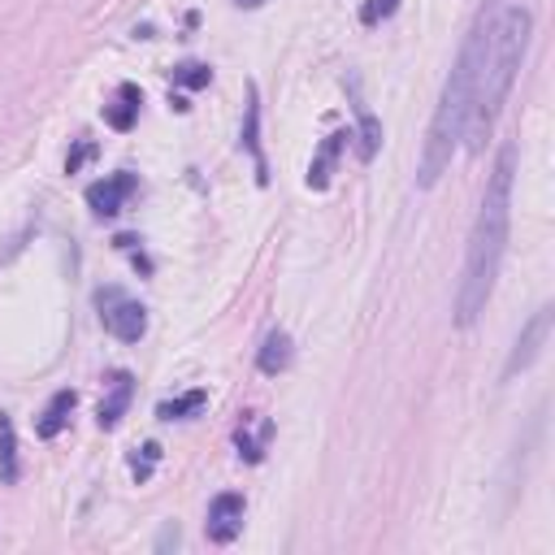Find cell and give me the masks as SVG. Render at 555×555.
<instances>
[{"label":"cell","instance_id":"9c48e42d","mask_svg":"<svg viewBox=\"0 0 555 555\" xmlns=\"http://www.w3.org/2000/svg\"><path fill=\"white\" fill-rule=\"evenodd\" d=\"M139 104H143L139 87H134V82H121V87L113 91V104H104V121H108L113 130H130L134 117H139Z\"/></svg>","mask_w":555,"mask_h":555},{"label":"cell","instance_id":"8992f818","mask_svg":"<svg viewBox=\"0 0 555 555\" xmlns=\"http://www.w3.org/2000/svg\"><path fill=\"white\" fill-rule=\"evenodd\" d=\"M243 512H247L243 494H238V490H221V494L208 503L204 533H208L212 542H234V538H238V529H243Z\"/></svg>","mask_w":555,"mask_h":555},{"label":"cell","instance_id":"4fadbf2b","mask_svg":"<svg viewBox=\"0 0 555 555\" xmlns=\"http://www.w3.org/2000/svg\"><path fill=\"white\" fill-rule=\"evenodd\" d=\"M351 139V130H334L330 139H325V147L317 152V160L308 165V186L312 191H325V182H330V169H334V156H338V147Z\"/></svg>","mask_w":555,"mask_h":555},{"label":"cell","instance_id":"5bb4252c","mask_svg":"<svg viewBox=\"0 0 555 555\" xmlns=\"http://www.w3.org/2000/svg\"><path fill=\"white\" fill-rule=\"evenodd\" d=\"M347 87H351V104H356V117H360V156L373 160V152H377V143H382V126H377V117L369 113V104L356 95V82H351V78H347Z\"/></svg>","mask_w":555,"mask_h":555},{"label":"cell","instance_id":"52a82bcc","mask_svg":"<svg viewBox=\"0 0 555 555\" xmlns=\"http://www.w3.org/2000/svg\"><path fill=\"white\" fill-rule=\"evenodd\" d=\"M134 195V173H108V178H100V182H91L87 186V204H91V212L95 217H113V212H121V204Z\"/></svg>","mask_w":555,"mask_h":555},{"label":"cell","instance_id":"ba28073f","mask_svg":"<svg viewBox=\"0 0 555 555\" xmlns=\"http://www.w3.org/2000/svg\"><path fill=\"white\" fill-rule=\"evenodd\" d=\"M130 399H134V377H130V373H113V377L104 382V399H100V412H95L100 429H113V425L126 416Z\"/></svg>","mask_w":555,"mask_h":555},{"label":"cell","instance_id":"277c9868","mask_svg":"<svg viewBox=\"0 0 555 555\" xmlns=\"http://www.w3.org/2000/svg\"><path fill=\"white\" fill-rule=\"evenodd\" d=\"M95 308H100V321H104V330H108L113 338H121V343H139V338L147 334V308H143L139 299L121 295L117 286L95 291Z\"/></svg>","mask_w":555,"mask_h":555},{"label":"cell","instance_id":"ac0fdd59","mask_svg":"<svg viewBox=\"0 0 555 555\" xmlns=\"http://www.w3.org/2000/svg\"><path fill=\"white\" fill-rule=\"evenodd\" d=\"M156 460H160V447H156V442H143V451L130 460L134 481H147V477H152V468H156Z\"/></svg>","mask_w":555,"mask_h":555},{"label":"cell","instance_id":"9a60e30c","mask_svg":"<svg viewBox=\"0 0 555 555\" xmlns=\"http://www.w3.org/2000/svg\"><path fill=\"white\" fill-rule=\"evenodd\" d=\"M204 403H208V395H204V390H186V395H178V399L156 403V416H160V421H182V416L199 412Z\"/></svg>","mask_w":555,"mask_h":555},{"label":"cell","instance_id":"6da1fadb","mask_svg":"<svg viewBox=\"0 0 555 555\" xmlns=\"http://www.w3.org/2000/svg\"><path fill=\"white\" fill-rule=\"evenodd\" d=\"M512 173H516V143H507L490 169L468 247H464V273H460V291H455V321L473 325L486 312V299L494 291L503 251H507V225H512Z\"/></svg>","mask_w":555,"mask_h":555},{"label":"cell","instance_id":"7402d4cb","mask_svg":"<svg viewBox=\"0 0 555 555\" xmlns=\"http://www.w3.org/2000/svg\"><path fill=\"white\" fill-rule=\"evenodd\" d=\"M234 9H260V4H269V0H230Z\"/></svg>","mask_w":555,"mask_h":555},{"label":"cell","instance_id":"5b68a950","mask_svg":"<svg viewBox=\"0 0 555 555\" xmlns=\"http://www.w3.org/2000/svg\"><path fill=\"white\" fill-rule=\"evenodd\" d=\"M546 334H551V308H538V312L529 317V325L516 334V343H512V351H507V364H503V377H516L520 369H529V364L542 356Z\"/></svg>","mask_w":555,"mask_h":555},{"label":"cell","instance_id":"7c38bea8","mask_svg":"<svg viewBox=\"0 0 555 555\" xmlns=\"http://www.w3.org/2000/svg\"><path fill=\"white\" fill-rule=\"evenodd\" d=\"M74 403H78V395L74 390H56L52 399H48V408H43V416H39V438H56L61 429H65V421H69V412H74Z\"/></svg>","mask_w":555,"mask_h":555},{"label":"cell","instance_id":"30bf717a","mask_svg":"<svg viewBox=\"0 0 555 555\" xmlns=\"http://www.w3.org/2000/svg\"><path fill=\"white\" fill-rule=\"evenodd\" d=\"M238 139H243V147L256 160V178L269 182V165H264V152H260V100H256V82L247 87V121H243V134Z\"/></svg>","mask_w":555,"mask_h":555},{"label":"cell","instance_id":"ffe728a7","mask_svg":"<svg viewBox=\"0 0 555 555\" xmlns=\"http://www.w3.org/2000/svg\"><path fill=\"white\" fill-rule=\"evenodd\" d=\"M91 156H95V143H91V139H78V147L69 152V160H65V169H69V173H78V169H82V165H87Z\"/></svg>","mask_w":555,"mask_h":555},{"label":"cell","instance_id":"3957f363","mask_svg":"<svg viewBox=\"0 0 555 555\" xmlns=\"http://www.w3.org/2000/svg\"><path fill=\"white\" fill-rule=\"evenodd\" d=\"M494 9H499V0L477 4L473 26L460 43V56H455V65L442 82V95H438V108L429 117V134H425V147H421V165H416L421 186H434L451 169V156L464 139V121H468V104H473V87H477V65H481V48H486V30H490Z\"/></svg>","mask_w":555,"mask_h":555},{"label":"cell","instance_id":"44dd1931","mask_svg":"<svg viewBox=\"0 0 555 555\" xmlns=\"http://www.w3.org/2000/svg\"><path fill=\"white\" fill-rule=\"evenodd\" d=\"M169 546H178V525H165L156 538V551H169Z\"/></svg>","mask_w":555,"mask_h":555},{"label":"cell","instance_id":"2e32d148","mask_svg":"<svg viewBox=\"0 0 555 555\" xmlns=\"http://www.w3.org/2000/svg\"><path fill=\"white\" fill-rule=\"evenodd\" d=\"M0 477L17 481V442H13V421L0 412Z\"/></svg>","mask_w":555,"mask_h":555},{"label":"cell","instance_id":"d6986e66","mask_svg":"<svg viewBox=\"0 0 555 555\" xmlns=\"http://www.w3.org/2000/svg\"><path fill=\"white\" fill-rule=\"evenodd\" d=\"M399 9V0H369L364 9H360V22L364 26H373V22H382V17H390Z\"/></svg>","mask_w":555,"mask_h":555},{"label":"cell","instance_id":"e0dca14e","mask_svg":"<svg viewBox=\"0 0 555 555\" xmlns=\"http://www.w3.org/2000/svg\"><path fill=\"white\" fill-rule=\"evenodd\" d=\"M208 78H212V69L199 65V61H186V65L173 69V82H178V87H208Z\"/></svg>","mask_w":555,"mask_h":555},{"label":"cell","instance_id":"8fae6325","mask_svg":"<svg viewBox=\"0 0 555 555\" xmlns=\"http://www.w3.org/2000/svg\"><path fill=\"white\" fill-rule=\"evenodd\" d=\"M291 364V334L286 330H269L264 334V343H260V356H256V369L260 373H282Z\"/></svg>","mask_w":555,"mask_h":555},{"label":"cell","instance_id":"7a4b0ae2","mask_svg":"<svg viewBox=\"0 0 555 555\" xmlns=\"http://www.w3.org/2000/svg\"><path fill=\"white\" fill-rule=\"evenodd\" d=\"M533 35V13L520 0H499L490 30H486V48H481V65H477V87H473V104H468V121H464V143L468 152H481L486 134L494 130V117L516 82V69L525 61Z\"/></svg>","mask_w":555,"mask_h":555}]
</instances>
